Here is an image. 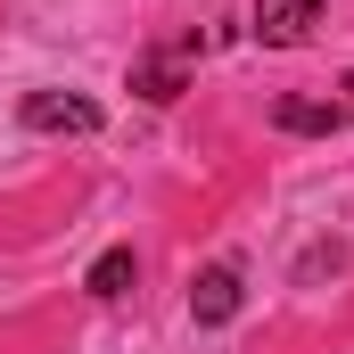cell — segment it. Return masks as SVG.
Returning <instances> with one entry per match:
<instances>
[{"label":"cell","mask_w":354,"mask_h":354,"mask_svg":"<svg viewBox=\"0 0 354 354\" xmlns=\"http://www.w3.org/2000/svg\"><path fill=\"white\" fill-rule=\"evenodd\" d=\"M338 115H346V124H354V75H346V107H338Z\"/></svg>","instance_id":"52a82bcc"},{"label":"cell","mask_w":354,"mask_h":354,"mask_svg":"<svg viewBox=\"0 0 354 354\" xmlns=\"http://www.w3.org/2000/svg\"><path fill=\"white\" fill-rule=\"evenodd\" d=\"M239 305H248V280H239V264H206V272H198V288H189V313H198L206 330H223Z\"/></svg>","instance_id":"6da1fadb"},{"label":"cell","mask_w":354,"mask_h":354,"mask_svg":"<svg viewBox=\"0 0 354 354\" xmlns=\"http://www.w3.org/2000/svg\"><path fill=\"white\" fill-rule=\"evenodd\" d=\"M25 124L33 132H99V107L75 99V91H33L25 99Z\"/></svg>","instance_id":"3957f363"},{"label":"cell","mask_w":354,"mask_h":354,"mask_svg":"<svg viewBox=\"0 0 354 354\" xmlns=\"http://www.w3.org/2000/svg\"><path fill=\"white\" fill-rule=\"evenodd\" d=\"M272 124H280V132H330V124H346V115H338L330 99H280Z\"/></svg>","instance_id":"5b68a950"},{"label":"cell","mask_w":354,"mask_h":354,"mask_svg":"<svg viewBox=\"0 0 354 354\" xmlns=\"http://www.w3.org/2000/svg\"><path fill=\"white\" fill-rule=\"evenodd\" d=\"M83 288L99 297V305H107V297H124V288H132V248H107V256L91 264V280H83Z\"/></svg>","instance_id":"8992f818"},{"label":"cell","mask_w":354,"mask_h":354,"mask_svg":"<svg viewBox=\"0 0 354 354\" xmlns=\"http://www.w3.org/2000/svg\"><path fill=\"white\" fill-rule=\"evenodd\" d=\"M181 83H189V66H181L174 50H149V58L132 66V91H140V99H157V107H165V99H181Z\"/></svg>","instance_id":"277c9868"},{"label":"cell","mask_w":354,"mask_h":354,"mask_svg":"<svg viewBox=\"0 0 354 354\" xmlns=\"http://www.w3.org/2000/svg\"><path fill=\"white\" fill-rule=\"evenodd\" d=\"M322 25V0H256V41L264 50H297Z\"/></svg>","instance_id":"7a4b0ae2"}]
</instances>
